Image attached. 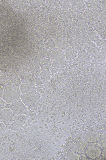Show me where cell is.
<instances>
[{
  "label": "cell",
  "mask_w": 106,
  "mask_h": 160,
  "mask_svg": "<svg viewBox=\"0 0 106 160\" xmlns=\"http://www.w3.org/2000/svg\"><path fill=\"white\" fill-rule=\"evenodd\" d=\"M51 65V63L49 60H45L42 63L41 67L42 69L49 68Z\"/></svg>",
  "instance_id": "obj_8"
},
{
  "label": "cell",
  "mask_w": 106,
  "mask_h": 160,
  "mask_svg": "<svg viewBox=\"0 0 106 160\" xmlns=\"http://www.w3.org/2000/svg\"><path fill=\"white\" fill-rule=\"evenodd\" d=\"M4 89L1 86H0V98H2Z\"/></svg>",
  "instance_id": "obj_10"
},
{
  "label": "cell",
  "mask_w": 106,
  "mask_h": 160,
  "mask_svg": "<svg viewBox=\"0 0 106 160\" xmlns=\"http://www.w3.org/2000/svg\"><path fill=\"white\" fill-rule=\"evenodd\" d=\"M41 78L43 83H46L49 79L50 73L47 71H44L40 74Z\"/></svg>",
  "instance_id": "obj_6"
},
{
  "label": "cell",
  "mask_w": 106,
  "mask_h": 160,
  "mask_svg": "<svg viewBox=\"0 0 106 160\" xmlns=\"http://www.w3.org/2000/svg\"><path fill=\"white\" fill-rule=\"evenodd\" d=\"M59 52V51L58 50L55 49H53L48 52L47 57L50 59H53L57 55Z\"/></svg>",
  "instance_id": "obj_7"
},
{
  "label": "cell",
  "mask_w": 106,
  "mask_h": 160,
  "mask_svg": "<svg viewBox=\"0 0 106 160\" xmlns=\"http://www.w3.org/2000/svg\"><path fill=\"white\" fill-rule=\"evenodd\" d=\"M21 94L20 88L15 85L10 84L4 88L2 98L6 102L11 103L19 98Z\"/></svg>",
  "instance_id": "obj_1"
},
{
  "label": "cell",
  "mask_w": 106,
  "mask_h": 160,
  "mask_svg": "<svg viewBox=\"0 0 106 160\" xmlns=\"http://www.w3.org/2000/svg\"><path fill=\"white\" fill-rule=\"evenodd\" d=\"M0 121H1V120H0Z\"/></svg>",
  "instance_id": "obj_11"
},
{
  "label": "cell",
  "mask_w": 106,
  "mask_h": 160,
  "mask_svg": "<svg viewBox=\"0 0 106 160\" xmlns=\"http://www.w3.org/2000/svg\"><path fill=\"white\" fill-rule=\"evenodd\" d=\"M10 109L14 114L21 115L26 114L28 111L27 107L20 98H18L11 103Z\"/></svg>",
  "instance_id": "obj_2"
},
{
  "label": "cell",
  "mask_w": 106,
  "mask_h": 160,
  "mask_svg": "<svg viewBox=\"0 0 106 160\" xmlns=\"http://www.w3.org/2000/svg\"><path fill=\"white\" fill-rule=\"evenodd\" d=\"M20 99L24 105L28 107H30L33 103L35 98V92L33 91L29 93L22 94Z\"/></svg>",
  "instance_id": "obj_5"
},
{
  "label": "cell",
  "mask_w": 106,
  "mask_h": 160,
  "mask_svg": "<svg viewBox=\"0 0 106 160\" xmlns=\"http://www.w3.org/2000/svg\"><path fill=\"white\" fill-rule=\"evenodd\" d=\"M14 118V114L10 108H4L0 111V120L6 124L11 123Z\"/></svg>",
  "instance_id": "obj_3"
},
{
  "label": "cell",
  "mask_w": 106,
  "mask_h": 160,
  "mask_svg": "<svg viewBox=\"0 0 106 160\" xmlns=\"http://www.w3.org/2000/svg\"><path fill=\"white\" fill-rule=\"evenodd\" d=\"M35 87V81L32 79L24 81L20 86V89L21 93L24 94L33 91Z\"/></svg>",
  "instance_id": "obj_4"
},
{
  "label": "cell",
  "mask_w": 106,
  "mask_h": 160,
  "mask_svg": "<svg viewBox=\"0 0 106 160\" xmlns=\"http://www.w3.org/2000/svg\"><path fill=\"white\" fill-rule=\"evenodd\" d=\"M5 106V101L2 98H0V111L4 108Z\"/></svg>",
  "instance_id": "obj_9"
}]
</instances>
